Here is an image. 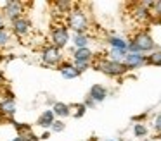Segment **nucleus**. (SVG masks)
Listing matches in <instances>:
<instances>
[{
  "label": "nucleus",
  "instance_id": "1",
  "mask_svg": "<svg viewBox=\"0 0 161 141\" xmlns=\"http://www.w3.org/2000/svg\"><path fill=\"white\" fill-rule=\"evenodd\" d=\"M64 24H66V28L69 29V33H73V34H85L90 29V19H88L87 12L81 9V5H78V3L66 16Z\"/></svg>",
  "mask_w": 161,
  "mask_h": 141
},
{
  "label": "nucleus",
  "instance_id": "2",
  "mask_svg": "<svg viewBox=\"0 0 161 141\" xmlns=\"http://www.w3.org/2000/svg\"><path fill=\"white\" fill-rule=\"evenodd\" d=\"M156 48L158 47H156V41H154L153 34L147 29H140L128 40V48H126V52H128V53H144L146 55L147 52L151 53V52H154Z\"/></svg>",
  "mask_w": 161,
  "mask_h": 141
},
{
  "label": "nucleus",
  "instance_id": "3",
  "mask_svg": "<svg viewBox=\"0 0 161 141\" xmlns=\"http://www.w3.org/2000/svg\"><path fill=\"white\" fill-rule=\"evenodd\" d=\"M92 67H94L95 71L102 72V74L109 76V78H121V76H125L126 72H128V69H126L125 64L113 62L106 57H101V58L95 57L94 62H92Z\"/></svg>",
  "mask_w": 161,
  "mask_h": 141
},
{
  "label": "nucleus",
  "instance_id": "4",
  "mask_svg": "<svg viewBox=\"0 0 161 141\" xmlns=\"http://www.w3.org/2000/svg\"><path fill=\"white\" fill-rule=\"evenodd\" d=\"M49 41H50L49 45L59 48V50H63L64 47H68V43L71 41V33L66 28V24H57V26H54L52 29H50Z\"/></svg>",
  "mask_w": 161,
  "mask_h": 141
},
{
  "label": "nucleus",
  "instance_id": "5",
  "mask_svg": "<svg viewBox=\"0 0 161 141\" xmlns=\"http://www.w3.org/2000/svg\"><path fill=\"white\" fill-rule=\"evenodd\" d=\"M40 57H42V62L45 65H49V67H56V69L64 62L63 50L52 47V45H45V47L42 48V52H40Z\"/></svg>",
  "mask_w": 161,
  "mask_h": 141
},
{
  "label": "nucleus",
  "instance_id": "6",
  "mask_svg": "<svg viewBox=\"0 0 161 141\" xmlns=\"http://www.w3.org/2000/svg\"><path fill=\"white\" fill-rule=\"evenodd\" d=\"M25 12H26V10H25V3L18 2V0H9V2H4V7H2V10H0L2 17L7 19L9 23H12V21L23 17V16H25Z\"/></svg>",
  "mask_w": 161,
  "mask_h": 141
},
{
  "label": "nucleus",
  "instance_id": "7",
  "mask_svg": "<svg viewBox=\"0 0 161 141\" xmlns=\"http://www.w3.org/2000/svg\"><path fill=\"white\" fill-rule=\"evenodd\" d=\"M9 31H11L16 38H28L30 33H31V21H30L26 16L19 17V19H16V21L11 23Z\"/></svg>",
  "mask_w": 161,
  "mask_h": 141
},
{
  "label": "nucleus",
  "instance_id": "8",
  "mask_svg": "<svg viewBox=\"0 0 161 141\" xmlns=\"http://www.w3.org/2000/svg\"><path fill=\"white\" fill-rule=\"evenodd\" d=\"M132 16H133V19H135L137 23H140V24H149V23H153V21H154V17H153V14H151V10L146 9V7H144L140 2L133 3Z\"/></svg>",
  "mask_w": 161,
  "mask_h": 141
},
{
  "label": "nucleus",
  "instance_id": "9",
  "mask_svg": "<svg viewBox=\"0 0 161 141\" xmlns=\"http://www.w3.org/2000/svg\"><path fill=\"white\" fill-rule=\"evenodd\" d=\"M123 64L126 65L128 71H137V69L146 65V55L144 53H126Z\"/></svg>",
  "mask_w": 161,
  "mask_h": 141
},
{
  "label": "nucleus",
  "instance_id": "10",
  "mask_svg": "<svg viewBox=\"0 0 161 141\" xmlns=\"http://www.w3.org/2000/svg\"><path fill=\"white\" fill-rule=\"evenodd\" d=\"M71 57H73V60H78V62H94L95 53L90 50V47L88 48H73Z\"/></svg>",
  "mask_w": 161,
  "mask_h": 141
},
{
  "label": "nucleus",
  "instance_id": "11",
  "mask_svg": "<svg viewBox=\"0 0 161 141\" xmlns=\"http://www.w3.org/2000/svg\"><path fill=\"white\" fill-rule=\"evenodd\" d=\"M54 120H56L54 112H52L50 108H47V110H43V112L38 115V119H36V126H40L42 129H45V131H50Z\"/></svg>",
  "mask_w": 161,
  "mask_h": 141
},
{
  "label": "nucleus",
  "instance_id": "12",
  "mask_svg": "<svg viewBox=\"0 0 161 141\" xmlns=\"http://www.w3.org/2000/svg\"><path fill=\"white\" fill-rule=\"evenodd\" d=\"M108 95H109V91H108V88H106L104 84H94L90 88V91H88V96H90L95 103L104 102V100L108 98Z\"/></svg>",
  "mask_w": 161,
  "mask_h": 141
},
{
  "label": "nucleus",
  "instance_id": "13",
  "mask_svg": "<svg viewBox=\"0 0 161 141\" xmlns=\"http://www.w3.org/2000/svg\"><path fill=\"white\" fill-rule=\"evenodd\" d=\"M57 71L61 72V76H63L64 79H76L78 76H80V72L76 71V67L73 65V62H68V60H64L63 64L57 67Z\"/></svg>",
  "mask_w": 161,
  "mask_h": 141
},
{
  "label": "nucleus",
  "instance_id": "14",
  "mask_svg": "<svg viewBox=\"0 0 161 141\" xmlns=\"http://www.w3.org/2000/svg\"><path fill=\"white\" fill-rule=\"evenodd\" d=\"M0 113L5 117H14L16 113V102H14V96H7L0 102Z\"/></svg>",
  "mask_w": 161,
  "mask_h": 141
},
{
  "label": "nucleus",
  "instance_id": "15",
  "mask_svg": "<svg viewBox=\"0 0 161 141\" xmlns=\"http://www.w3.org/2000/svg\"><path fill=\"white\" fill-rule=\"evenodd\" d=\"M52 5H54V9L57 10V14H61V16L66 17L68 14H69L75 7H76V3L71 2V0H56Z\"/></svg>",
  "mask_w": 161,
  "mask_h": 141
},
{
  "label": "nucleus",
  "instance_id": "16",
  "mask_svg": "<svg viewBox=\"0 0 161 141\" xmlns=\"http://www.w3.org/2000/svg\"><path fill=\"white\" fill-rule=\"evenodd\" d=\"M50 110H52L54 115L59 117L61 120H63L64 117H69V115H71L69 105H68V103H64V102H54V103H52V108H50Z\"/></svg>",
  "mask_w": 161,
  "mask_h": 141
},
{
  "label": "nucleus",
  "instance_id": "17",
  "mask_svg": "<svg viewBox=\"0 0 161 141\" xmlns=\"http://www.w3.org/2000/svg\"><path fill=\"white\" fill-rule=\"evenodd\" d=\"M106 41H108L109 48H116V50H126V48H128V40H125V38H121V36L111 34V36H108Z\"/></svg>",
  "mask_w": 161,
  "mask_h": 141
},
{
  "label": "nucleus",
  "instance_id": "18",
  "mask_svg": "<svg viewBox=\"0 0 161 141\" xmlns=\"http://www.w3.org/2000/svg\"><path fill=\"white\" fill-rule=\"evenodd\" d=\"M92 38L88 36V33L85 34H73L71 36V43H73V48H88Z\"/></svg>",
  "mask_w": 161,
  "mask_h": 141
},
{
  "label": "nucleus",
  "instance_id": "19",
  "mask_svg": "<svg viewBox=\"0 0 161 141\" xmlns=\"http://www.w3.org/2000/svg\"><path fill=\"white\" fill-rule=\"evenodd\" d=\"M146 65H153V67H161V50L156 48L154 52L146 55Z\"/></svg>",
  "mask_w": 161,
  "mask_h": 141
},
{
  "label": "nucleus",
  "instance_id": "20",
  "mask_svg": "<svg viewBox=\"0 0 161 141\" xmlns=\"http://www.w3.org/2000/svg\"><path fill=\"white\" fill-rule=\"evenodd\" d=\"M126 53H128L126 50H116V48H109L106 58H109V60H113V62H119V64H123V62H125Z\"/></svg>",
  "mask_w": 161,
  "mask_h": 141
},
{
  "label": "nucleus",
  "instance_id": "21",
  "mask_svg": "<svg viewBox=\"0 0 161 141\" xmlns=\"http://www.w3.org/2000/svg\"><path fill=\"white\" fill-rule=\"evenodd\" d=\"M11 40H12V36H11V31H9V28H7V26L0 28V48L7 47V45L11 43Z\"/></svg>",
  "mask_w": 161,
  "mask_h": 141
},
{
  "label": "nucleus",
  "instance_id": "22",
  "mask_svg": "<svg viewBox=\"0 0 161 141\" xmlns=\"http://www.w3.org/2000/svg\"><path fill=\"white\" fill-rule=\"evenodd\" d=\"M69 108H71V117H75V119L83 117L85 112H87V108H85L83 103H75V105H69Z\"/></svg>",
  "mask_w": 161,
  "mask_h": 141
},
{
  "label": "nucleus",
  "instance_id": "23",
  "mask_svg": "<svg viewBox=\"0 0 161 141\" xmlns=\"http://www.w3.org/2000/svg\"><path fill=\"white\" fill-rule=\"evenodd\" d=\"M147 133H149V129H147V126L144 122H137L133 126V136L135 138H146Z\"/></svg>",
  "mask_w": 161,
  "mask_h": 141
},
{
  "label": "nucleus",
  "instance_id": "24",
  "mask_svg": "<svg viewBox=\"0 0 161 141\" xmlns=\"http://www.w3.org/2000/svg\"><path fill=\"white\" fill-rule=\"evenodd\" d=\"M66 129V122L61 119H56L52 124V127H50V133H63V131Z\"/></svg>",
  "mask_w": 161,
  "mask_h": 141
},
{
  "label": "nucleus",
  "instance_id": "25",
  "mask_svg": "<svg viewBox=\"0 0 161 141\" xmlns=\"http://www.w3.org/2000/svg\"><path fill=\"white\" fill-rule=\"evenodd\" d=\"M71 62H73V65L76 67V71L80 72V74L92 67V62H78V60H71Z\"/></svg>",
  "mask_w": 161,
  "mask_h": 141
},
{
  "label": "nucleus",
  "instance_id": "26",
  "mask_svg": "<svg viewBox=\"0 0 161 141\" xmlns=\"http://www.w3.org/2000/svg\"><path fill=\"white\" fill-rule=\"evenodd\" d=\"M151 14H153L154 19H158V17L161 16V0H156V2H153V7H151Z\"/></svg>",
  "mask_w": 161,
  "mask_h": 141
},
{
  "label": "nucleus",
  "instance_id": "27",
  "mask_svg": "<svg viewBox=\"0 0 161 141\" xmlns=\"http://www.w3.org/2000/svg\"><path fill=\"white\" fill-rule=\"evenodd\" d=\"M153 127H154V131H156L158 134H161V112L158 113L156 117H154V122H153Z\"/></svg>",
  "mask_w": 161,
  "mask_h": 141
},
{
  "label": "nucleus",
  "instance_id": "28",
  "mask_svg": "<svg viewBox=\"0 0 161 141\" xmlns=\"http://www.w3.org/2000/svg\"><path fill=\"white\" fill-rule=\"evenodd\" d=\"M83 105H85V108H94V107L97 105V103H95L94 100H92L90 96L87 95V96H85V100H83Z\"/></svg>",
  "mask_w": 161,
  "mask_h": 141
},
{
  "label": "nucleus",
  "instance_id": "29",
  "mask_svg": "<svg viewBox=\"0 0 161 141\" xmlns=\"http://www.w3.org/2000/svg\"><path fill=\"white\" fill-rule=\"evenodd\" d=\"M49 138H50V131H45V133L40 136V139H49Z\"/></svg>",
  "mask_w": 161,
  "mask_h": 141
},
{
  "label": "nucleus",
  "instance_id": "30",
  "mask_svg": "<svg viewBox=\"0 0 161 141\" xmlns=\"http://www.w3.org/2000/svg\"><path fill=\"white\" fill-rule=\"evenodd\" d=\"M12 141H28V139L23 138V136H16V138H12Z\"/></svg>",
  "mask_w": 161,
  "mask_h": 141
},
{
  "label": "nucleus",
  "instance_id": "31",
  "mask_svg": "<svg viewBox=\"0 0 161 141\" xmlns=\"http://www.w3.org/2000/svg\"><path fill=\"white\" fill-rule=\"evenodd\" d=\"M146 115L147 113H142V115H139V117H133V120H142V119H146Z\"/></svg>",
  "mask_w": 161,
  "mask_h": 141
},
{
  "label": "nucleus",
  "instance_id": "32",
  "mask_svg": "<svg viewBox=\"0 0 161 141\" xmlns=\"http://www.w3.org/2000/svg\"><path fill=\"white\" fill-rule=\"evenodd\" d=\"M4 26H7V24L4 23V17H2V14H0V28H4Z\"/></svg>",
  "mask_w": 161,
  "mask_h": 141
},
{
  "label": "nucleus",
  "instance_id": "33",
  "mask_svg": "<svg viewBox=\"0 0 161 141\" xmlns=\"http://www.w3.org/2000/svg\"><path fill=\"white\" fill-rule=\"evenodd\" d=\"M153 23H156V24H159V26H161V16H159V17H158V19H154V21H153Z\"/></svg>",
  "mask_w": 161,
  "mask_h": 141
},
{
  "label": "nucleus",
  "instance_id": "34",
  "mask_svg": "<svg viewBox=\"0 0 161 141\" xmlns=\"http://www.w3.org/2000/svg\"><path fill=\"white\" fill-rule=\"evenodd\" d=\"M88 141H97V138H95V136H92V138H90V139H88Z\"/></svg>",
  "mask_w": 161,
  "mask_h": 141
},
{
  "label": "nucleus",
  "instance_id": "35",
  "mask_svg": "<svg viewBox=\"0 0 161 141\" xmlns=\"http://www.w3.org/2000/svg\"><path fill=\"white\" fill-rule=\"evenodd\" d=\"M106 141H116V139H106Z\"/></svg>",
  "mask_w": 161,
  "mask_h": 141
}]
</instances>
